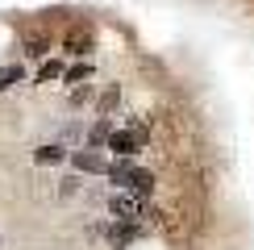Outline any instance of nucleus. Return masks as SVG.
Returning a JSON list of instances; mask_svg holds the SVG:
<instances>
[{"label": "nucleus", "instance_id": "nucleus-3", "mask_svg": "<svg viewBox=\"0 0 254 250\" xmlns=\"http://www.w3.org/2000/svg\"><path fill=\"white\" fill-rule=\"evenodd\" d=\"M109 213L113 217H117V221H133V217L137 213H142V204H137V196H113V200H109Z\"/></svg>", "mask_w": 254, "mask_h": 250}, {"label": "nucleus", "instance_id": "nucleus-2", "mask_svg": "<svg viewBox=\"0 0 254 250\" xmlns=\"http://www.w3.org/2000/svg\"><path fill=\"white\" fill-rule=\"evenodd\" d=\"M142 142H146V129H142V125H133V129H117V133H109V146H113L117 154H133Z\"/></svg>", "mask_w": 254, "mask_h": 250}, {"label": "nucleus", "instance_id": "nucleus-1", "mask_svg": "<svg viewBox=\"0 0 254 250\" xmlns=\"http://www.w3.org/2000/svg\"><path fill=\"white\" fill-rule=\"evenodd\" d=\"M109 180L117 184V188L137 192V196H150V188H154V175L150 171H142V167H133V163H125V159L109 167Z\"/></svg>", "mask_w": 254, "mask_h": 250}, {"label": "nucleus", "instance_id": "nucleus-7", "mask_svg": "<svg viewBox=\"0 0 254 250\" xmlns=\"http://www.w3.org/2000/svg\"><path fill=\"white\" fill-rule=\"evenodd\" d=\"M88 75H92V67H71V71H67L71 83H79V79H88Z\"/></svg>", "mask_w": 254, "mask_h": 250}, {"label": "nucleus", "instance_id": "nucleus-5", "mask_svg": "<svg viewBox=\"0 0 254 250\" xmlns=\"http://www.w3.org/2000/svg\"><path fill=\"white\" fill-rule=\"evenodd\" d=\"M75 163L83 171H104V159H96V154H75Z\"/></svg>", "mask_w": 254, "mask_h": 250}, {"label": "nucleus", "instance_id": "nucleus-4", "mask_svg": "<svg viewBox=\"0 0 254 250\" xmlns=\"http://www.w3.org/2000/svg\"><path fill=\"white\" fill-rule=\"evenodd\" d=\"M63 46H67L71 55H88V50L96 46V34H92V29H71V34H67V42H63Z\"/></svg>", "mask_w": 254, "mask_h": 250}, {"label": "nucleus", "instance_id": "nucleus-8", "mask_svg": "<svg viewBox=\"0 0 254 250\" xmlns=\"http://www.w3.org/2000/svg\"><path fill=\"white\" fill-rule=\"evenodd\" d=\"M21 79V67H8L4 75H0V88H8V83H17Z\"/></svg>", "mask_w": 254, "mask_h": 250}, {"label": "nucleus", "instance_id": "nucleus-6", "mask_svg": "<svg viewBox=\"0 0 254 250\" xmlns=\"http://www.w3.org/2000/svg\"><path fill=\"white\" fill-rule=\"evenodd\" d=\"M55 159H63L59 146H42V150H38V163H55Z\"/></svg>", "mask_w": 254, "mask_h": 250}]
</instances>
